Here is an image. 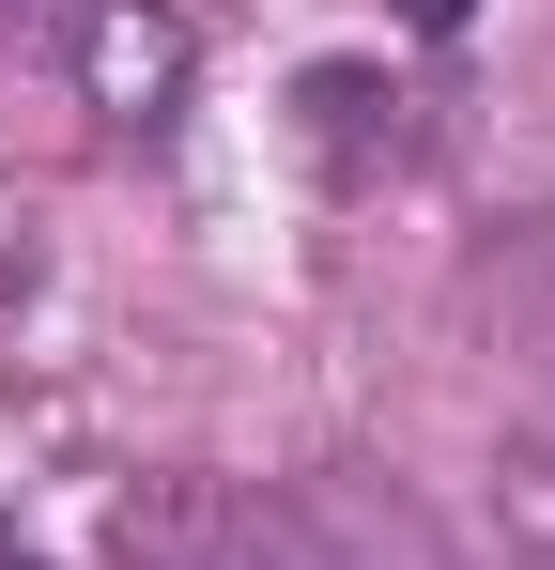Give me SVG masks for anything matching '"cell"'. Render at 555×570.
<instances>
[{
	"label": "cell",
	"mask_w": 555,
	"mask_h": 570,
	"mask_svg": "<svg viewBox=\"0 0 555 570\" xmlns=\"http://www.w3.org/2000/svg\"><path fill=\"white\" fill-rule=\"evenodd\" d=\"M62 78L108 139H171L185 94H201V31L171 0H62Z\"/></svg>",
	"instance_id": "6da1fadb"
},
{
	"label": "cell",
	"mask_w": 555,
	"mask_h": 570,
	"mask_svg": "<svg viewBox=\"0 0 555 570\" xmlns=\"http://www.w3.org/2000/svg\"><path fill=\"white\" fill-rule=\"evenodd\" d=\"M293 139H309V170L370 186V170H401V155H417V94H401V78H370V62H309V78H293Z\"/></svg>",
	"instance_id": "7a4b0ae2"
},
{
	"label": "cell",
	"mask_w": 555,
	"mask_h": 570,
	"mask_svg": "<svg viewBox=\"0 0 555 570\" xmlns=\"http://www.w3.org/2000/svg\"><path fill=\"white\" fill-rule=\"evenodd\" d=\"M108 556H124V570H216V556H232L216 478H139V493L108 509Z\"/></svg>",
	"instance_id": "3957f363"
},
{
	"label": "cell",
	"mask_w": 555,
	"mask_h": 570,
	"mask_svg": "<svg viewBox=\"0 0 555 570\" xmlns=\"http://www.w3.org/2000/svg\"><path fill=\"white\" fill-rule=\"evenodd\" d=\"M494 556L555 570V416H525V432L494 448Z\"/></svg>",
	"instance_id": "277c9868"
},
{
	"label": "cell",
	"mask_w": 555,
	"mask_h": 570,
	"mask_svg": "<svg viewBox=\"0 0 555 570\" xmlns=\"http://www.w3.org/2000/svg\"><path fill=\"white\" fill-rule=\"evenodd\" d=\"M386 16H401V31H463L478 0H386Z\"/></svg>",
	"instance_id": "5b68a950"
},
{
	"label": "cell",
	"mask_w": 555,
	"mask_h": 570,
	"mask_svg": "<svg viewBox=\"0 0 555 570\" xmlns=\"http://www.w3.org/2000/svg\"><path fill=\"white\" fill-rule=\"evenodd\" d=\"M0 570H47V556H31V540H16V524H0Z\"/></svg>",
	"instance_id": "8992f818"
}]
</instances>
